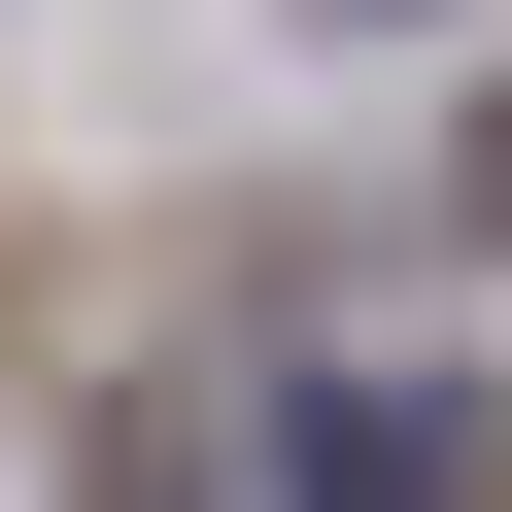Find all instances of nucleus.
<instances>
[{"instance_id":"f257e3e1","label":"nucleus","mask_w":512,"mask_h":512,"mask_svg":"<svg viewBox=\"0 0 512 512\" xmlns=\"http://www.w3.org/2000/svg\"><path fill=\"white\" fill-rule=\"evenodd\" d=\"M376 512H512V410H410V478Z\"/></svg>"}]
</instances>
